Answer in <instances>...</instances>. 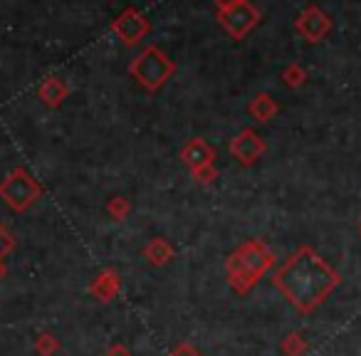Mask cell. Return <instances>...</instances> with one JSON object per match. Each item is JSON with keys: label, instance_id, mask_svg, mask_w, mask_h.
I'll list each match as a JSON object with an SVG mask.
<instances>
[{"label": "cell", "instance_id": "8992f818", "mask_svg": "<svg viewBox=\"0 0 361 356\" xmlns=\"http://www.w3.org/2000/svg\"><path fill=\"white\" fill-rule=\"evenodd\" d=\"M3 191L8 193V201L11 203H16V206H25L27 201H32V193H35V186H32V181L30 178H27L25 173H16L11 178V181H8V186L3 188Z\"/></svg>", "mask_w": 361, "mask_h": 356}, {"label": "cell", "instance_id": "5b68a950", "mask_svg": "<svg viewBox=\"0 0 361 356\" xmlns=\"http://www.w3.org/2000/svg\"><path fill=\"white\" fill-rule=\"evenodd\" d=\"M295 30L307 42H319L331 32V18L319 6H307L295 20Z\"/></svg>", "mask_w": 361, "mask_h": 356}, {"label": "cell", "instance_id": "52a82bcc", "mask_svg": "<svg viewBox=\"0 0 361 356\" xmlns=\"http://www.w3.org/2000/svg\"><path fill=\"white\" fill-rule=\"evenodd\" d=\"M260 151H262V144H260V139L252 134V131H245V134H243L240 139L233 144V154H238V159H240L243 164H250V161H255Z\"/></svg>", "mask_w": 361, "mask_h": 356}, {"label": "cell", "instance_id": "6da1fadb", "mask_svg": "<svg viewBox=\"0 0 361 356\" xmlns=\"http://www.w3.org/2000/svg\"><path fill=\"white\" fill-rule=\"evenodd\" d=\"M336 285V275L317 260L310 250L300 252L295 262L287 270V290H290L292 300L300 302V307H312Z\"/></svg>", "mask_w": 361, "mask_h": 356}, {"label": "cell", "instance_id": "8fae6325", "mask_svg": "<svg viewBox=\"0 0 361 356\" xmlns=\"http://www.w3.org/2000/svg\"><path fill=\"white\" fill-rule=\"evenodd\" d=\"M240 0H216V8H218V13L221 11H231L233 6H238Z\"/></svg>", "mask_w": 361, "mask_h": 356}, {"label": "cell", "instance_id": "7a4b0ae2", "mask_svg": "<svg viewBox=\"0 0 361 356\" xmlns=\"http://www.w3.org/2000/svg\"><path fill=\"white\" fill-rule=\"evenodd\" d=\"M129 72L146 87V90L154 92L166 85V80L176 72V65L156 45H149L129 65Z\"/></svg>", "mask_w": 361, "mask_h": 356}, {"label": "cell", "instance_id": "3957f363", "mask_svg": "<svg viewBox=\"0 0 361 356\" xmlns=\"http://www.w3.org/2000/svg\"><path fill=\"white\" fill-rule=\"evenodd\" d=\"M218 23H221L223 30H226L233 40H243V37L250 35L257 23H260V11L252 6L250 0H240L231 11L218 13Z\"/></svg>", "mask_w": 361, "mask_h": 356}, {"label": "cell", "instance_id": "30bf717a", "mask_svg": "<svg viewBox=\"0 0 361 356\" xmlns=\"http://www.w3.org/2000/svg\"><path fill=\"white\" fill-rule=\"evenodd\" d=\"M282 77H285V82H287V85H290V87H297V85H302V82H305L307 72L302 70V67L295 62V65H290L285 72H282Z\"/></svg>", "mask_w": 361, "mask_h": 356}, {"label": "cell", "instance_id": "277c9868", "mask_svg": "<svg viewBox=\"0 0 361 356\" xmlns=\"http://www.w3.org/2000/svg\"><path fill=\"white\" fill-rule=\"evenodd\" d=\"M111 30H114V35L119 37L126 47H134L136 42H141L151 32V23H149V18L139 11V8L129 6L114 18Z\"/></svg>", "mask_w": 361, "mask_h": 356}, {"label": "cell", "instance_id": "9c48e42d", "mask_svg": "<svg viewBox=\"0 0 361 356\" xmlns=\"http://www.w3.org/2000/svg\"><path fill=\"white\" fill-rule=\"evenodd\" d=\"M252 111H255V114L260 116L262 121H265L267 116H270L272 111H275V104H272L270 97H267V94H260V97L255 99V104H252Z\"/></svg>", "mask_w": 361, "mask_h": 356}, {"label": "cell", "instance_id": "ba28073f", "mask_svg": "<svg viewBox=\"0 0 361 356\" xmlns=\"http://www.w3.org/2000/svg\"><path fill=\"white\" fill-rule=\"evenodd\" d=\"M65 94H67V87L62 85L60 80H47L40 90V97L47 102V104H60Z\"/></svg>", "mask_w": 361, "mask_h": 356}]
</instances>
